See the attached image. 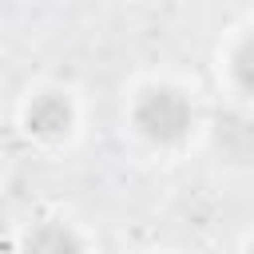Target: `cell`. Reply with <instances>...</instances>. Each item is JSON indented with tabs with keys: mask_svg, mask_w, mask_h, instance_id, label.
<instances>
[{
	"mask_svg": "<svg viewBox=\"0 0 254 254\" xmlns=\"http://www.w3.org/2000/svg\"><path fill=\"white\" fill-rule=\"evenodd\" d=\"M135 127L155 143H179L190 127V103L175 87H151L135 103Z\"/></svg>",
	"mask_w": 254,
	"mask_h": 254,
	"instance_id": "6da1fadb",
	"label": "cell"
},
{
	"mask_svg": "<svg viewBox=\"0 0 254 254\" xmlns=\"http://www.w3.org/2000/svg\"><path fill=\"white\" fill-rule=\"evenodd\" d=\"M67 123H71V107L64 95H40L28 107V127L36 135H64Z\"/></svg>",
	"mask_w": 254,
	"mask_h": 254,
	"instance_id": "7a4b0ae2",
	"label": "cell"
},
{
	"mask_svg": "<svg viewBox=\"0 0 254 254\" xmlns=\"http://www.w3.org/2000/svg\"><path fill=\"white\" fill-rule=\"evenodd\" d=\"M24 254H83V246H79V238H75L67 226L48 222V226L32 230V238H28Z\"/></svg>",
	"mask_w": 254,
	"mask_h": 254,
	"instance_id": "3957f363",
	"label": "cell"
},
{
	"mask_svg": "<svg viewBox=\"0 0 254 254\" xmlns=\"http://www.w3.org/2000/svg\"><path fill=\"white\" fill-rule=\"evenodd\" d=\"M234 75H238V83L254 95V36L238 48V56H234Z\"/></svg>",
	"mask_w": 254,
	"mask_h": 254,
	"instance_id": "277c9868",
	"label": "cell"
},
{
	"mask_svg": "<svg viewBox=\"0 0 254 254\" xmlns=\"http://www.w3.org/2000/svg\"><path fill=\"white\" fill-rule=\"evenodd\" d=\"M250 254H254V250H250Z\"/></svg>",
	"mask_w": 254,
	"mask_h": 254,
	"instance_id": "5b68a950",
	"label": "cell"
}]
</instances>
